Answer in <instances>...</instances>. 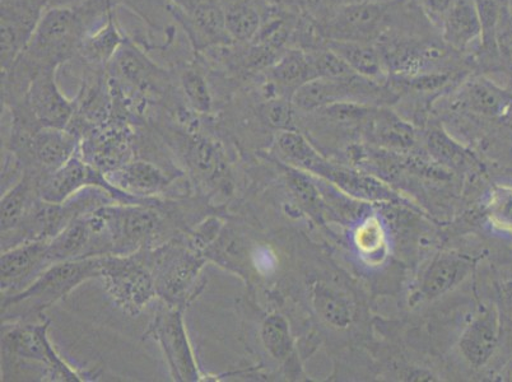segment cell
<instances>
[{"mask_svg":"<svg viewBox=\"0 0 512 382\" xmlns=\"http://www.w3.org/2000/svg\"><path fill=\"white\" fill-rule=\"evenodd\" d=\"M107 3L96 0L95 6L88 2L85 7L46 9L21 57L27 59L35 71L43 67H58L78 53L87 35L88 20L97 17L91 16L92 13L109 11Z\"/></svg>","mask_w":512,"mask_h":382,"instance_id":"cell-1","label":"cell"},{"mask_svg":"<svg viewBox=\"0 0 512 382\" xmlns=\"http://www.w3.org/2000/svg\"><path fill=\"white\" fill-rule=\"evenodd\" d=\"M102 256L67 260L49 265L29 286L20 292L6 296L3 311L25 306L26 312H41L71 295L79 284L92 278H100Z\"/></svg>","mask_w":512,"mask_h":382,"instance_id":"cell-2","label":"cell"},{"mask_svg":"<svg viewBox=\"0 0 512 382\" xmlns=\"http://www.w3.org/2000/svg\"><path fill=\"white\" fill-rule=\"evenodd\" d=\"M399 0H360L334 9L319 21L327 40L376 44L393 29Z\"/></svg>","mask_w":512,"mask_h":382,"instance_id":"cell-3","label":"cell"},{"mask_svg":"<svg viewBox=\"0 0 512 382\" xmlns=\"http://www.w3.org/2000/svg\"><path fill=\"white\" fill-rule=\"evenodd\" d=\"M100 278L115 304L132 316L157 295L151 268L136 254L102 256Z\"/></svg>","mask_w":512,"mask_h":382,"instance_id":"cell-4","label":"cell"},{"mask_svg":"<svg viewBox=\"0 0 512 382\" xmlns=\"http://www.w3.org/2000/svg\"><path fill=\"white\" fill-rule=\"evenodd\" d=\"M206 264V255L193 246L188 249L165 248L151 255L157 295L167 304L179 307L197 292L198 278Z\"/></svg>","mask_w":512,"mask_h":382,"instance_id":"cell-5","label":"cell"},{"mask_svg":"<svg viewBox=\"0 0 512 382\" xmlns=\"http://www.w3.org/2000/svg\"><path fill=\"white\" fill-rule=\"evenodd\" d=\"M104 220L113 255H130L155 239L161 228V218L143 204L97 207Z\"/></svg>","mask_w":512,"mask_h":382,"instance_id":"cell-6","label":"cell"},{"mask_svg":"<svg viewBox=\"0 0 512 382\" xmlns=\"http://www.w3.org/2000/svg\"><path fill=\"white\" fill-rule=\"evenodd\" d=\"M90 186L105 190L120 204H144L150 200L130 195L116 188L105 175L77 156H73L59 169L51 171V174L40 184L39 195L44 202L62 204L78 191Z\"/></svg>","mask_w":512,"mask_h":382,"instance_id":"cell-7","label":"cell"},{"mask_svg":"<svg viewBox=\"0 0 512 382\" xmlns=\"http://www.w3.org/2000/svg\"><path fill=\"white\" fill-rule=\"evenodd\" d=\"M383 85L355 74L346 78H316L297 88L291 100L297 110L316 113L339 102L367 104L383 95ZM369 105V104H367Z\"/></svg>","mask_w":512,"mask_h":382,"instance_id":"cell-8","label":"cell"},{"mask_svg":"<svg viewBox=\"0 0 512 382\" xmlns=\"http://www.w3.org/2000/svg\"><path fill=\"white\" fill-rule=\"evenodd\" d=\"M152 333L165 353L172 377L175 381L197 382L202 380L198 363L195 361L188 333H186L183 312L171 307L157 316Z\"/></svg>","mask_w":512,"mask_h":382,"instance_id":"cell-9","label":"cell"},{"mask_svg":"<svg viewBox=\"0 0 512 382\" xmlns=\"http://www.w3.org/2000/svg\"><path fill=\"white\" fill-rule=\"evenodd\" d=\"M49 323L17 326L3 338L4 351L13 356L43 363L51 371L53 380L82 381L51 346L48 337Z\"/></svg>","mask_w":512,"mask_h":382,"instance_id":"cell-10","label":"cell"},{"mask_svg":"<svg viewBox=\"0 0 512 382\" xmlns=\"http://www.w3.org/2000/svg\"><path fill=\"white\" fill-rule=\"evenodd\" d=\"M44 12L43 0H2V72L21 57Z\"/></svg>","mask_w":512,"mask_h":382,"instance_id":"cell-11","label":"cell"},{"mask_svg":"<svg viewBox=\"0 0 512 382\" xmlns=\"http://www.w3.org/2000/svg\"><path fill=\"white\" fill-rule=\"evenodd\" d=\"M57 68L37 69L31 77L27 101L41 127L65 129L74 114V104L59 90L55 78Z\"/></svg>","mask_w":512,"mask_h":382,"instance_id":"cell-12","label":"cell"},{"mask_svg":"<svg viewBox=\"0 0 512 382\" xmlns=\"http://www.w3.org/2000/svg\"><path fill=\"white\" fill-rule=\"evenodd\" d=\"M48 240H30L4 251L0 259L2 291L20 290L49 267Z\"/></svg>","mask_w":512,"mask_h":382,"instance_id":"cell-13","label":"cell"},{"mask_svg":"<svg viewBox=\"0 0 512 382\" xmlns=\"http://www.w3.org/2000/svg\"><path fill=\"white\" fill-rule=\"evenodd\" d=\"M500 312L495 305L484 307L465 328L459 340L464 360L473 367L490 362L500 342Z\"/></svg>","mask_w":512,"mask_h":382,"instance_id":"cell-14","label":"cell"},{"mask_svg":"<svg viewBox=\"0 0 512 382\" xmlns=\"http://www.w3.org/2000/svg\"><path fill=\"white\" fill-rule=\"evenodd\" d=\"M459 101L473 115L501 120L511 104L512 88L502 87L486 74L476 73L464 81Z\"/></svg>","mask_w":512,"mask_h":382,"instance_id":"cell-15","label":"cell"},{"mask_svg":"<svg viewBox=\"0 0 512 382\" xmlns=\"http://www.w3.org/2000/svg\"><path fill=\"white\" fill-rule=\"evenodd\" d=\"M442 43L463 54L481 43L482 21L476 0H456L440 26Z\"/></svg>","mask_w":512,"mask_h":382,"instance_id":"cell-16","label":"cell"},{"mask_svg":"<svg viewBox=\"0 0 512 382\" xmlns=\"http://www.w3.org/2000/svg\"><path fill=\"white\" fill-rule=\"evenodd\" d=\"M309 172L323 177L337 185L344 193L358 199L369 200V202L370 200L371 202H390L397 198L388 186L376 180L375 177L334 166L323 157L311 167Z\"/></svg>","mask_w":512,"mask_h":382,"instance_id":"cell-17","label":"cell"},{"mask_svg":"<svg viewBox=\"0 0 512 382\" xmlns=\"http://www.w3.org/2000/svg\"><path fill=\"white\" fill-rule=\"evenodd\" d=\"M473 259L465 255L442 254L432 260L421 279L420 292L426 300H436L453 291L469 277Z\"/></svg>","mask_w":512,"mask_h":382,"instance_id":"cell-18","label":"cell"},{"mask_svg":"<svg viewBox=\"0 0 512 382\" xmlns=\"http://www.w3.org/2000/svg\"><path fill=\"white\" fill-rule=\"evenodd\" d=\"M327 46L358 76L380 83L388 81V72L376 44L328 40Z\"/></svg>","mask_w":512,"mask_h":382,"instance_id":"cell-19","label":"cell"},{"mask_svg":"<svg viewBox=\"0 0 512 382\" xmlns=\"http://www.w3.org/2000/svg\"><path fill=\"white\" fill-rule=\"evenodd\" d=\"M265 72L268 82L276 91H290L291 95L297 88L316 79L309 53L299 48H288L283 51L277 62Z\"/></svg>","mask_w":512,"mask_h":382,"instance_id":"cell-20","label":"cell"},{"mask_svg":"<svg viewBox=\"0 0 512 382\" xmlns=\"http://www.w3.org/2000/svg\"><path fill=\"white\" fill-rule=\"evenodd\" d=\"M310 301L319 318L334 329L346 330L355 319V311L349 298L328 283H311Z\"/></svg>","mask_w":512,"mask_h":382,"instance_id":"cell-21","label":"cell"},{"mask_svg":"<svg viewBox=\"0 0 512 382\" xmlns=\"http://www.w3.org/2000/svg\"><path fill=\"white\" fill-rule=\"evenodd\" d=\"M371 137L380 146L406 151L416 143V130L402 116L389 109H376L366 124Z\"/></svg>","mask_w":512,"mask_h":382,"instance_id":"cell-22","label":"cell"},{"mask_svg":"<svg viewBox=\"0 0 512 382\" xmlns=\"http://www.w3.org/2000/svg\"><path fill=\"white\" fill-rule=\"evenodd\" d=\"M106 177L116 188L139 198L160 193L167 185L164 174L148 162L128 163Z\"/></svg>","mask_w":512,"mask_h":382,"instance_id":"cell-23","label":"cell"},{"mask_svg":"<svg viewBox=\"0 0 512 382\" xmlns=\"http://www.w3.org/2000/svg\"><path fill=\"white\" fill-rule=\"evenodd\" d=\"M77 137L65 129L41 127L32 137L31 148L37 161L54 171L71 160Z\"/></svg>","mask_w":512,"mask_h":382,"instance_id":"cell-24","label":"cell"},{"mask_svg":"<svg viewBox=\"0 0 512 382\" xmlns=\"http://www.w3.org/2000/svg\"><path fill=\"white\" fill-rule=\"evenodd\" d=\"M264 12L255 0H227L226 30L232 43H253L262 29Z\"/></svg>","mask_w":512,"mask_h":382,"instance_id":"cell-25","label":"cell"},{"mask_svg":"<svg viewBox=\"0 0 512 382\" xmlns=\"http://www.w3.org/2000/svg\"><path fill=\"white\" fill-rule=\"evenodd\" d=\"M190 29L211 44H230L226 30L225 3L218 0H197L189 9Z\"/></svg>","mask_w":512,"mask_h":382,"instance_id":"cell-26","label":"cell"},{"mask_svg":"<svg viewBox=\"0 0 512 382\" xmlns=\"http://www.w3.org/2000/svg\"><path fill=\"white\" fill-rule=\"evenodd\" d=\"M121 46H123V37L115 25L113 15L109 12L105 25L93 34L86 35L79 46L78 53L86 62L100 65L114 59Z\"/></svg>","mask_w":512,"mask_h":382,"instance_id":"cell-27","label":"cell"},{"mask_svg":"<svg viewBox=\"0 0 512 382\" xmlns=\"http://www.w3.org/2000/svg\"><path fill=\"white\" fill-rule=\"evenodd\" d=\"M260 338L267 352L278 362H287L293 354L290 324L285 316L274 314L264 320Z\"/></svg>","mask_w":512,"mask_h":382,"instance_id":"cell-28","label":"cell"},{"mask_svg":"<svg viewBox=\"0 0 512 382\" xmlns=\"http://www.w3.org/2000/svg\"><path fill=\"white\" fill-rule=\"evenodd\" d=\"M31 184L23 179L2 198V234L16 230L30 213L34 203L30 198Z\"/></svg>","mask_w":512,"mask_h":382,"instance_id":"cell-29","label":"cell"},{"mask_svg":"<svg viewBox=\"0 0 512 382\" xmlns=\"http://www.w3.org/2000/svg\"><path fill=\"white\" fill-rule=\"evenodd\" d=\"M426 147L428 153L444 166L462 167L472 158L470 152L442 128L431 129L427 133Z\"/></svg>","mask_w":512,"mask_h":382,"instance_id":"cell-30","label":"cell"},{"mask_svg":"<svg viewBox=\"0 0 512 382\" xmlns=\"http://www.w3.org/2000/svg\"><path fill=\"white\" fill-rule=\"evenodd\" d=\"M288 188L299 206L318 221H323L324 202L321 199L320 191L304 171L287 167L286 169Z\"/></svg>","mask_w":512,"mask_h":382,"instance_id":"cell-31","label":"cell"},{"mask_svg":"<svg viewBox=\"0 0 512 382\" xmlns=\"http://www.w3.org/2000/svg\"><path fill=\"white\" fill-rule=\"evenodd\" d=\"M277 146L282 156L288 162L299 165L301 170L309 171L321 157L305 135L296 129L282 130L277 138Z\"/></svg>","mask_w":512,"mask_h":382,"instance_id":"cell-32","label":"cell"},{"mask_svg":"<svg viewBox=\"0 0 512 382\" xmlns=\"http://www.w3.org/2000/svg\"><path fill=\"white\" fill-rule=\"evenodd\" d=\"M486 213L493 226L512 234V186H493L487 200Z\"/></svg>","mask_w":512,"mask_h":382,"instance_id":"cell-33","label":"cell"},{"mask_svg":"<svg viewBox=\"0 0 512 382\" xmlns=\"http://www.w3.org/2000/svg\"><path fill=\"white\" fill-rule=\"evenodd\" d=\"M181 87L190 106L200 114H208L212 110V95L206 77L198 69H188L181 76Z\"/></svg>","mask_w":512,"mask_h":382,"instance_id":"cell-34","label":"cell"},{"mask_svg":"<svg viewBox=\"0 0 512 382\" xmlns=\"http://www.w3.org/2000/svg\"><path fill=\"white\" fill-rule=\"evenodd\" d=\"M306 51L309 53L316 78H346L356 74L328 46Z\"/></svg>","mask_w":512,"mask_h":382,"instance_id":"cell-35","label":"cell"},{"mask_svg":"<svg viewBox=\"0 0 512 382\" xmlns=\"http://www.w3.org/2000/svg\"><path fill=\"white\" fill-rule=\"evenodd\" d=\"M495 40L502 71L510 77L512 82V12L510 4L502 9L500 20L497 23Z\"/></svg>","mask_w":512,"mask_h":382,"instance_id":"cell-36","label":"cell"},{"mask_svg":"<svg viewBox=\"0 0 512 382\" xmlns=\"http://www.w3.org/2000/svg\"><path fill=\"white\" fill-rule=\"evenodd\" d=\"M190 165L200 176L212 177L218 171V158L216 148L204 139H197L189 149Z\"/></svg>","mask_w":512,"mask_h":382,"instance_id":"cell-37","label":"cell"},{"mask_svg":"<svg viewBox=\"0 0 512 382\" xmlns=\"http://www.w3.org/2000/svg\"><path fill=\"white\" fill-rule=\"evenodd\" d=\"M356 245L362 254L375 256L383 253L385 248V236L383 227L379 221L367 220L362 223L356 232Z\"/></svg>","mask_w":512,"mask_h":382,"instance_id":"cell-38","label":"cell"},{"mask_svg":"<svg viewBox=\"0 0 512 382\" xmlns=\"http://www.w3.org/2000/svg\"><path fill=\"white\" fill-rule=\"evenodd\" d=\"M295 105L287 97H276L267 101L264 106V115L268 124L278 130L295 129L293 118H295Z\"/></svg>","mask_w":512,"mask_h":382,"instance_id":"cell-39","label":"cell"},{"mask_svg":"<svg viewBox=\"0 0 512 382\" xmlns=\"http://www.w3.org/2000/svg\"><path fill=\"white\" fill-rule=\"evenodd\" d=\"M455 3L456 0H420L418 7H420L426 20L439 30L442 21Z\"/></svg>","mask_w":512,"mask_h":382,"instance_id":"cell-40","label":"cell"},{"mask_svg":"<svg viewBox=\"0 0 512 382\" xmlns=\"http://www.w3.org/2000/svg\"><path fill=\"white\" fill-rule=\"evenodd\" d=\"M408 381H437L436 376L432 372L423 370V368H414L408 375Z\"/></svg>","mask_w":512,"mask_h":382,"instance_id":"cell-41","label":"cell"},{"mask_svg":"<svg viewBox=\"0 0 512 382\" xmlns=\"http://www.w3.org/2000/svg\"><path fill=\"white\" fill-rule=\"evenodd\" d=\"M501 295L504 304L512 314V281H507L501 286Z\"/></svg>","mask_w":512,"mask_h":382,"instance_id":"cell-42","label":"cell"},{"mask_svg":"<svg viewBox=\"0 0 512 382\" xmlns=\"http://www.w3.org/2000/svg\"><path fill=\"white\" fill-rule=\"evenodd\" d=\"M502 123L505 124V127L510 130V133L512 134V101L509 106V109H507L506 114L504 115V118L501 119Z\"/></svg>","mask_w":512,"mask_h":382,"instance_id":"cell-43","label":"cell"},{"mask_svg":"<svg viewBox=\"0 0 512 382\" xmlns=\"http://www.w3.org/2000/svg\"><path fill=\"white\" fill-rule=\"evenodd\" d=\"M504 380L512 381V362L510 366L506 367V370L504 372Z\"/></svg>","mask_w":512,"mask_h":382,"instance_id":"cell-44","label":"cell"},{"mask_svg":"<svg viewBox=\"0 0 512 382\" xmlns=\"http://www.w3.org/2000/svg\"><path fill=\"white\" fill-rule=\"evenodd\" d=\"M402 2L406 4H413V6L418 7V3H420V0H402Z\"/></svg>","mask_w":512,"mask_h":382,"instance_id":"cell-45","label":"cell"}]
</instances>
